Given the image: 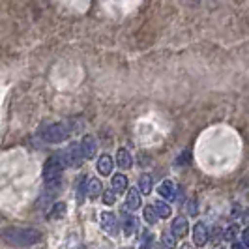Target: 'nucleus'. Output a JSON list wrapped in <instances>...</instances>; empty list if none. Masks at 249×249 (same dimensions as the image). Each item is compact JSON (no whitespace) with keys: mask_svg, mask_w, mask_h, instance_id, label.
<instances>
[{"mask_svg":"<svg viewBox=\"0 0 249 249\" xmlns=\"http://www.w3.org/2000/svg\"><path fill=\"white\" fill-rule=\"evenodd\" d=\"M112 167H114V161H112V158L109 154L100 156V160H98V171H100V175L109 176L112 173Z\"/></svg>","mask_w":249,"mask_h":249,"instance_id":"10","label":"nucleus"},{"mask_svg":"<svg viewBox=\"0 0 249 249\" xmlns=\"http://www.w3.org/2000/svg\"><path fill=\"white\" fill-rule=\"evenodd\" d=\"M171 231H173V234H175L176 238H182L186 236L187 232V219L186 217H175L173 219V223H171Z\"/></svg>","mask_w":249,"mask_h":249,"instance_id":"9","label":"nucleus"},{"mask_svg":"<svg viewBox=\"0 0 249 249\" xmlns=\"http://www.w3.org/2000/svg\"><path fill=\"white\" fill-rule=\"evenodd\" d=\"M139 191L142 195H150V191H152V178L148 175H142L139 178Z\"/></svg>","mask_w":249,"mask_h":249,"instance_id":"16","label":"nucleus"},{"mask_svg":"<svg viewBox=\"0 0 249 249\" xmlns=\"http://www.w3.org/2000/svg\"><path fill=\"white\" fill-rule=\"evenodd\" d=\"M64 213H66V204L56 202V204L53 206V210L49 212V219H58V217H64Z\"/></svg>","mask_w":249,"mask_h":249,"instance_id":"18","label":"nucleus"},{"mask_svg":"<svg viewBox=\"0 0 249 249\" xmlns=\"http://www.w3.org/2000/svg\"><path fill=\"white\" fill-rule=\"evenodd\" d=\"M122 227H124V234L125 236H131L135 231H137V219L127 212H122Z\"/></svg>","mask_w":249,"mask_h":249,"instance_id":"11","label":"nucleus"},{"mask_svg":"<svg viewBox=\"0 0 249 249\" xmlns=\"http://www.w3.org/2000/svg\"><path fill=\"white\" fill-rule=\"evenodd\" d=\"M100 219H101V229H103L107 234H111V236H116V234H118V219H116L114 213L101 212Z\"/></svg>","mask_w":249,"mask_h":249,"instance_id":"5","label":"nucleus"},{"mask_svg":"<svg viewBox=\"0 0 249 249\" xmlns=\"http://www.w3.org/2000/svg\"><path fill=\"white\" fill-rule=\"evenodd\" d=\"M242 246L244 248H249V227H246L244 231H242Z\"/></svg>","mask_w":249,"mask_h":249,"instance_id":"23","label":"nucleus"},{"mask_svg":"<svg viewBox=\"0 0 249 249\" xmlns=\"http://www.w3.org/2000/svg\"><path fill=\"white\" fill-rule=\"evenodd\" d=\"M62 171H64V163L60 160L58 154L51 156L45 167H43V180L49 189H58L60 187V182H62Z\"/></svg>","mask_w":249,"mask_h":249,"instance_id":"2","label":"nucleus"},{"mask_svg":"<svg viewBox=\"0 0 249 249\" xmlns=\"http://www.w3.org/2000/svg\"><path fill=\"white\" fill-rule=\"evenodd\" d=\"M116 165L120 167V169H131V165H133V158H131V154L127 152L125 148H120L118 150V154H116Z\"/></svg>","mask_w":249,"mask_h":249,"instance_id":"13","label":"nucleus"},{"mask_svg":"<svg viewBox=\"0 0 249 249\" xmlns=\"http://www.w3.org/2000/svg\"><path fill=\"white\" fill-rule=\"evenodd\" d=\"M114 200H116V191H114V189L103 193V202H105V204H114Z\"/></svg>","mask_w":249,"mask_h":249,"instance_id":"22","label":"nucleus"},{"mask_svg":"<svg viewBox=\"0 0 249 249\" xmlns=\"http://www.w3.org/2000/svg\"><path fill=\"white\" fill-rule=\"evenodd\" d=\"M158 191H160V195H161L163 199H167V200H175L176 199V186L171 182V180H165V182H161V186L158 187Z\"/></svg>","mask_w":249,"mask_h":249,"instance_id":"12","label":"nucleus"},{"mask_svg":"<svg viewBox=\"0 0 249 249\" xmlns=\"http://www.w3.org/2000/svg\"><path fill=\"white\" fill-rule=\"evenodd\" d=\"M189 213H197V208H195V202L193 200L189 202Z\"/></svg>","mask_w":249,"mask_h":249,"instance_id":"24","label":"nucleus"},{"mask_svg":"<svg viewBox=\"0 0 249 249\" xmlns=\"http://www.w3.org/2000/svg\"><path fill=\"white\" fill-rule=\"evenodd\" d=\"M60 160H62L64 167H79L83 160H85V154L81 148V142H71L64 152H58Z\"/></svg>","mask_w":249,"mask_h":249,"instance_id":"4","label":"nucleus"},{"mask_svg":"<svg viewBox=\"0 0 249 249\" xmlns=\"http://www.w3.org/2000/svg\"><path fill=\"white\" fill-rule=\"evenodd\" d=\"M2 240L8 242L10 246H19V248H25V246H32L37 244L41 232L36 229H28V227H6L2 229Z\"/></svg>","mask_w":249,"mask_h":249,"instance_id":"1","label":"nucleus"},{"mask_svg":"<svg viewBox=\"0 0 249 249\" xmlns=\"http://www.w3.org/2000/svg\"><path fill=\"white\" fill-rule=\"evenodd\" d=\"M154 208H156V212H158L160 217H169V215H171V206H169L167 202H163V200L154 202Z\"/></svg>","mask_w":249,"mask_h":249,"instance_id":"17","label":"nucleus"},{"mask_svg":"<svg viewBox=\"0 0 249 249\" xmlns=\"http://www.w3.org/2000/svg\"><path fill=\"white\" fill-rule=\"evenodd\" d=\"M101 191H103V186H101V182L98 178H90L87 182V195L88 197H92V199H96L98 195H101Z\"/></svg>","mask_w":249,"mask_h":249,"instance_id":"14","label":"nucleus"},{"mask_svg":"<svg viewBox=\"0 0 249 249\" xmlns=\"http://www.w3.org/2000/svg\"><path fill=\"white\" fill-rule=\"evenodd\" d=\"M210 238V232H208V227L204 223H197L193 227V242L195 246H204Z\"/></svg>","mask_w":249,"mask_h":249,"instance_id":"8","label":"nucleus"},{"mask_svg":"<svg viewBox=\"0 0 249 249\" xmlns=\"http://www.w3.org/2000/svg\"><path fill=\"white\" fill-rule=\"evenodd\" d=\"M158 212H156V208H154V204L152 206H146L144 208V219H146V223L148 225H154V223H158Z\"/></svg>","mask_w":249,"mask_h":249,"instance_id":"19","label":"nucleus"},{"mask_svg":"<svg viewBox=\"0 0 249 249\" xmlns=\"http://www.w3.org/2000/svg\"><path fill=\"white\" fill-rule=\"evenodd\" d=\"M70 135V127L68 124H62V122H54V124H49L47 127H43L41 131V139L45 142H51V144H58L66 141Z\"/></svg>","mask_w":249,"mask_h":249,"instance_id":"3","label":"nucleus"},{"mask_svg":"<svg viewBox=\"0 0 249 249\" xmlns=\"http://www.w3.org/2000/svg\"><path fill=\"white\" fill-rule=\"evenodd\" d=\"M87 178L85 176H81V180H79V186H77V200L79 202H83L85 199V193H87Z\"/></svg>","mask_w":249,"mask_h":249,"instance_id":"20","label":"nucleus"},{"mask_svg":"<svg viewBox=\"0 0 249 249\" xmlns=\"http://www.w3.org/2000/svg\"><path fill=\"white\" fill-rule=\"evenodd\" d=\"M125 208H127L129 212L141 208V193H139V187L127 189V195H125Z\"/></svg>","mask_w":249,"mask_h":249,"instance_id":"7","label":"nucleus"},{"mask_svg":"<svg viewBox=\"0 0 249 249\" xmlns=\"http://www.w3.org/2000/svg\"><path fill=\"white\" fill-rule=\"evenodd\" d=\"M225 240H229V242H232V240H236L238 238V227H234V225H232V227H229V229H227V231H225Z\"/></svg>","mask_w":249,"mask_h":249,"instance_id":"21","label":"nucleus"},{"mask_svg":"<svg viewBox=\"0 0 249 249\" xmlns=\"http://www.w3.org/2000/svg\"><path fill=\"white\" fill-rule=\"evenodd\" d=\"M112 189H114L116 193H124L125 189H127V178H125L122 173L112 176Z\"/></svg>","mask_w":249,"mask_h":249,"instance_id":"15","label":"nucleus"},{"mask_svg":"<svg viewBox=\"0 0 249 249\" xmlns=\"http://www.w3.org/2000/svg\"><path fill=\"white\" fill-rule=\"evenodd\" d=\"M81 148H83L85 158L90 160V158H94V156H96V152H98V141L92 137V135H85L83 141H81Z\"/></svg>","mask_w":249,"mask_h":249,"instance_id":"6","label":"nucleus"}]
</instances>
